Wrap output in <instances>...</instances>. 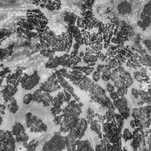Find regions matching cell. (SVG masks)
Here are the masks:
<instances>
[{"instance_id":"11a10c76","label":"cell","mask_w":151,"mask_h":151,"mask_svg":"<svg viewBox=\"0 0 151 151\" xmlns=\"http://www.w3.org/2000/svg\"><path fill=\"white\" fill-rule=\"evenodd\" d=\"M130 126L132 127V128H134L135 127H136V123L134 122V120H132L130 122Z\"/></svg>"},{"instance_id":"7c38bea8","label":"cell","mask_w":151,"mask_h":151,"mask_svg":"<svg viewBox=\"0 0 151 151\" xmlns=\"http://www.w3.org/2000/svg\"><path fill=\"white\" fill-rule=\"evenodd\" d=\"M27 68L23 66H18L14 73H9L5 78L6 79V83H9L15 86H18L20 83L21 79L23 76L24 71Z\"/></svg>"},{"instance_id":"d6986e66","label":"cell","mask_w":151,"mask_h":151,"mask_svg":"<svg viewBox=\"0 0 151 151\" xmlns=\"http://www.w3.org/2000/svg\"><path fill=\"white\" fill-rule=\"evenodd\" d=\"M50 11L60 10L62 6L61 0H42L40 5Z\"/></svg>"},{"instance_id":"7402d4cb","label":"cell","mask_w":151,"mask_h":151,"mask_svg":"<svg viewBox=\"0 0 151 151\" xmlns=\"http://www.w3.org/2000/svg\"><path fill=\"white\" fill-rule=\"evenodd\" d=\"M15 47V44L12 43L9 44L5 48H0V61H3L9 58L14 53V48Z\"/></svg>"},{"instance_id":"f1b7e54d","label":"cell","mask_w":151,"mask_h":151,"mask_svg":"<svg viewBox=\"0 0 151 151\" xmlns=\"http://www.w3.org/2000/svg\"><path fill=\"white\" fill-rule=\"evenodd\" d=\"M65 141V149L68 151L76 150V140L68 135L64 136Z\"/></svg>"},{"instance_id":"83f0119b","label":"cell","mask_w":151,"mask_h":151,"mask_svg":"<svg viewBox=\"0 0 151 151\" xmlns=\"http://www.w3.org/2000/svg\"><path fill=\"white\" fill-rule=\"evenodd\" d=\"M64 92L60 91L58 93L57 96L53 98L52 103V107L60 108L64 104Z\"/></svg>"},{"instance_id":"6da1fadb","label":"cell","mask_w":151,"mask_h":151,"mask_svg":"<svg viewBox=\"0 0 151 151\" xmlns=\"http://www.w3.org/2000/svg\"><path fill=\"white\" fill-rule=\"evenodd\" d=\"M26 19L35 27L36 31L39 34L42 32L48 27V19L40 9L28 10L26 14Z\"/></svg>"},{"instance_id":"94428289","label":"cell","mask_w":151,"mask_h":151,"mask_svg":"<svg viewBox=\"0 0 151 151\" xmlns=\"http://www.w3.org/2000/svg\"><path fill=\"white\" fill-rule=\"evenodd\" d=\"M4 67V63L2 61H0V68Z\"/></svg>"},{"instance_id":"cb8c5ba5","label":"cell","mask_w":151,"mask_h":151,"mask_svg":"<svg viewBox=\"0 0 151 151\" xmlns=\"http://www.w3.org/2000/svg\"><path fill=\"white\" fill-rule=\"evenodd\" d=\"M88 123L86 119L81 118L80 119L77 126L75 127L78 133V139H81L84 136L85 132H86L88 127Z\"/></svg>"},{"instance_id":"ab89813d","label":"cell","mask_w":151,"mask_h":151,"mask_svg":"<svg viewBox=\"0 0 151 151\" xmlns=\"http://www.w3.org/2000/svg\"><path fill=\"white\" fill-rule=\"evenodd\" d=\"M63 115L62 113L54 116L53 122H54V124L56 126H60V124H61V123L63 120Z\"/></svg>"},{"instance_id":"60d3db41","label":"cell","mask_w":151,"mask_h":151,"mask_svg":"<svg viewBox=\"0 0 151 151\" xmlns=\"http://www.w3.org/2000/svg\"><path fill=\"white\" fill-rule=\"evenodd\" d=\"M11 72H12V71H11V70H10L9 67H3L2 69L0 71V77L4 78L6 77V76L9 73H10Z\"/></svg>"},{"instance_id":"9a60e30c","label":"cell","mask_w":151,"mask_h":151,"mask_svg":"<svg viewBox=\"0 0 151 151\" xmlns=\"http://www.w3.org/2000/svg\"><path fill=\"white\" fill-rule=\"evenodd\" d=\"M18 91V87L14 85L7 83L1 89L2 97L5 103L9 102Z\"/></svg>"},{"instance_id":"4fadbf2b","label":"cell","mask_w":151,"mask_h":151,"mask_svg":"<svg viewBox=\"0 0 151 151\" xmlns=\"http://www.w3.org/2000/svg\"><path fill=\"white\" fill-rule=\"evenodd\" d=\"M62 76L68 79L74 85L78 87L81 81L83 80L87 76L80 71L71 69V71H66Z\"/></svg>"},{"instance_id":"816d5d0a","label":"cell","mask_w":151,"mask_h":151,"mask_svg":"<svg viewBox=\"0 0 151 151\" xmlns=\"http://www.w3.org/2000/svg\"><path fill=\"white\" fill-rule=\"evenodd\" d=\"M110 97L111 99H113V100H116V99H117L118 98H119V96H118L117 92H115L114 91H113V92H111V93H110Z\"/></svg>"},{"instance_id":"1f68e13d","label":"cell","mask_w":151,"mask_h":151,"mask_svg":"<svg viewBox=\"0 0 151 151\" xmlns=\"http://www.w3.org/2000/svg\"><path fill=\"white\" fill-rule=\"evenodd\" d=\"M71 69L72 70H76L82 72L86 76L90 75L94 70L93 67H89V66H79V65H75Z\"/></svg>"},{"instance_id":"9c48e42d","label":"cell","mask_w":151,"mask_h":151,"mask_svg":"<svg viewBox=\"0 0 151 151\" xmlns=\"http://www.w3.org/2000/svg\"><path fill=\"white\" fill-rule=\"evenodd\" d=\"M33 101L38 103H42L45 107H50L52 105L53 97L50 93L45 92L39 88L35 90L32 94Z\"/></svg>"},{"instance_id":"484cf974","label":"cell","mask_w":151,"mask_h":151,"mask_svg":"<svg viewBox=\"0 0 151 151\" xmlns=\"http://www.w3.org/2000/svg\"><path fill=\"white\" fill-rule=\"evenodd\" d=\"M132 10L131 4L126 1L120 2L117 5V11L120 15H126L130 13Z\"/></svg>"},{"instance_id":"bcb514c9","label":"cell","mask_w":151,"mask_h":151,"mask_svg":"<svg viewBox=\"0 0 151 151\" xmlns=\"http://www.w3.org/2000/svg\"><path fill=\"white\" fill-rule=\"evenodd\" d=\"M101 73L100 72H99L97 71H94L92 75V77H93V80L94 82H97L100 78H101Z\"/></svg>"},{"instance_id":"2e32d148","label":"cell","mask_w":151,"mask_h":151,"mask_svg":"<svg viewBox=\"0 0 151 151\" xmlns=\"http://www.w3.org/2000/svg\"><path fill=\"white\" fill-rule=\"evenodd\" d=\"M16 34L19 38H22L28 41H31L32 39H36L40 37L39 33L37 31L22 28L19 27H17Z\"/></svg>"},{"instance_id":"680465c9","label":"cell","mask_w":151,"mask_h":151,"mask_svg":"<svg viewBox=\"0 0 151 151\" xmlns=\"http://www.w3.org/2000/svg\"><path fill=\"white\" fill-rule=\"evenodd\" d=\"M2 122H3V119H2V117L1 116V114H0V126L2 124Z\"/></svg>"},{"instance_id":"f5cc1de1","label":"cell","mask_w":151,"mask_h":151,"mask_svg":"<svg viewBox=\"0 0 151 151\" xmlns=\"http://www.w3.org/2000/svg\"><path fill=\"white\" fill-rule=\"evenodd\" d=\"M105 67V65H103V64H99L97 67V71H99V72H100V73H102V71H103L104 68Z\"/></svg>"},{"instance_id":"681fc988","label":"cell","mask_w":151,"mask_h":151,"mask_svg":"<svg viewBox=\"0 0 151 151\" xmlns=\"http://www.w3.org/2000/svg\"><path fill=\"white\" fill-rule=\"evenodd\" d=\"M106 89L107 91L111 93L114 91V87L110 83H107L106 84Z\"/></svg>"},{"instance_id":"6f0895ef","label":"cell","mask_w":151,"mask_h":151,"mask_svg":"<svg viewBox=\"0 0 151 151\" xmlns=\"http://www.w3.org/2000/svg\"><path fill=\"white\" fill-rule=\"evenodd\" d=\"M84 54H85V53L84 52H83V51H80V52H78V55H80V57H81L82 58V59H83V57H84Z\"/></svg>"},{"instance_id":"ffe728a7","label":"cell","mask_w":151,"mask_h":151,"mask_svg":"<svg viewBox=\"0 0 151 151\" xmlns=\"http://www.w3.org/2000/svg\"><path fill=\"white\" fill-rule=\"evenodd\" d=\"M80 119V118L77 116H63L61 123L70 130L77 126Z\"/></svg>"},{"instance_id":"52a82bcc","label":"cell","mask_w":151,"mask_h":151,"mask_svg":"<svg viewBox=\"0 0 151 151\" xmlns=\"http://www.w3.org/2000/svg\"><path fill=\"white\" fill-rule=\"evenodd\" d=\"M80 45L76 42L73 45V48L70 56L66 58L61 64V66L65 68H71L77 65L79 63L81 62L82 58L78 55V50Z\"/></svg>"},{"instance_id":"9f6ffc18","label":"cell","mask_w":151,"mask_h":151,"mask_svg":"<svg viewBox=\"0 0 151 151\" xmlns=\"http://www.w3.org/2000/svg\"><path fill=\"white\" fill-rule=\"evenodd\" d=\"M35 47H36V48H37L38 50H40L41 49V43H40V42H38V43L36 44Z\"/></svg>"},{"instance_id":"b9f144b4","label":"cell","mask_w":151,"mask_h":151,"mask_svg":"<svg viewBox=\"0 0 151 151\" xmlns=\"http://www.w3.org/2000/svg\"><path fill=\"white\" fill-rule=\"evenodd\" d=\"M62 110H63L62 107L57 108V107H51V108L50 109V111H51V113L52 115L53 116H55L56 115H58V114H60L62 113Z\"/></svg>"},{"instance_id":"c3c4849f","label":"cell","mask_w":151,"mask_h":151,"mask_svg":"<svg viewBox=\"0 0 151 151\" xmlns=\"http://www.w3.org/2000/svg\"><path fill=\"white\" fill-rule=\"evenodd\" d=\"M132 94L134 97L135 99H138L139 96V90L133 88L132 89Z\"/></svg>"},{"instance_id":"ee69618b","label":"cell","mask_w":151,"mask_h":151,"mask_svg":"<svg viewBox=\"0 0 151 151\" xmlns=\"http://www.w3.org/2000/svg\"><path fill=\"white\" fill-rule=\"evenodd\" d=\"M63 92H64V103H68V102H70L71 101L72 96L70 93H68L67 91H66L64 89L63 90Z\"/></svg>"},{"instance_id":"f907efd6","label":"cell","mask_w":151,"mask_h":151,"mask_svg":"<svg viewBox=\"0 0 151 151\" xmlns=\"http://www.w3.org/2000/svg\"><path fill=\"white\" fill-rule=\"evenodd\" d=\"M7 106L4 104L0 103V114L4 115L5 114V110L6 109Z\"/></svg>"},{"instance_id":"d6a6232c","label":"cell","mask_w":151,"mask_h":151,"mask_svg":"<svg viewBox=\"0 0 151 151\" xmlns=\"http://www.w3.org/2000/svg\"><path fill=\"white\" fill-rule=\"evenodd\" d=\"M9 102V104L6 106L7 109L11 113L14 114L19 110V106H18L17 101L14 97H12V99Z\"/></svg>"},{"instance_id":"d590c367","label":"cell","mask_w":151,"mask_h":151,"mask_svg":"<svg viewBox=\"0 0 151 151\" xmlns=\"http://www.w3.org/2000/svg\"><path fill=\"white\" fill-rule=\"evenodd\" d=\"M15 139L17 143H21L24 146V145L28 142L29 136L25 132H24L23 133L15 136Z\"/></svg>"},{"instance_id":"91938a15","label":"cell","mask_w":151,"mask_h":151,"mask_svg":"<svg viewBox=\"0 0 151 151\" xmlns=\"http://www.w3.org/2000/svg\"><path fill=\"white\" fill-rule=\"evenodd\" d=\"M3 80H4V78H2V77H0V86H1L2 83L3 82Z\"/></svg>"},{"instance_id":"db71d44e","label":"cell","mask_w":151,"mask_h":151,"mask_svg":"<svg viewBox=\"0 0 151 151\" xmlns=\"http://www.w3.org/2000/svg\"><path fill=\"white\" fill-rule=\"evenodd\" d=\"M117 94H118V96H119V97H123V96H124V93H123V90H122V88H117Z\"/></svg>"},{"instance_id":"8992f818","label":"cell","mask_w":151,"mask_h":151,"mask_svg":"<svg viewBox=\"0 0 151 151\" xmlns=\"http://www.w3.org/2000/svg\"><path fill=\"white\" fill-rule=\"evenodd\" d=\"M61 87V86L58 82L55 72L52 73L48 79L40 86V89L49 93H54L60 90Z\"/></svg>"},{"instance_id":"8d00e7d4","label":"cell","mask_w":151,"mask_h":151,"mask_svg":"<svg viewBox=\"0 0 151 151\" xmlns=\"http://www.w3.org/2000/svg\"><path fill=\"white\" fill-rule=\"evenodd\" d=\"M38 144H39L38 141L35 139H32L29 142H28L25 145H24V146L26 148L27 150L32 151V150H35L36 149V148L38 146Z\"/></svg>"},{"instance_id":"f35d334b","label":"cell","mask_w":151,"mask_h":151,"mask_svg":"<svg viewBox=\"0 0 151 151\" xmlns=\"http://www.w3.org/2000/svg\"><path fill=\"white\" fill-rule=\"evenodd\" d=\"M33 101V97H32V94L31 93H27L24 95L22 99V101L24 104L25 105H28L31 103V102Z\"/></svg>"},{"instance_id":"e0dca14e","label":"cell","mask_w":151,"mask_h":151,"mask_svg":"<svg viewBox=\"0 0 151 151\" xmlns=\"http://www.w3.org/2000/svg\"><path fill=\"white\" fill-rule=\"evenodd\" d=\"M57 77L61 87H63L64 90H65L68 93H70L74 100H76L77 102H80V97L75 93L74 88H73V87L71 86V85H70L68 83V81L65 79V77H64L61 75H57Z\"/></svg>"},{"instance_id":"836d02e7","label":"cell","mask_w":151,"mask_h":151,"mask_svg":"<svg viewBox=\"0 0 151 151\" xmlns=\"http://www.w3.org/2000/svg\"><path fill=\"white\" fill-rule=\"evenodd\" d=\"M11 132L12 134L14 136H15L17 135H18L25 132V129L21 123L17 122L12 126Z\"/></svg>"},{"instance_id":"74e56055","label":"cell","mask_w":151,"mask_h":151,"mask_svg":"<svg viewBox=\"0 0 151 151\" xmlns=\"http://www.w3.org/2000/svg\"><path fill=\"white\" fill-rule=\"evenodd\" d=\"M96 112L92 108H88L86 111V120L89 124H90L95 119Z\"/></svg>"},{"instance_id":"30bf717a","label":"cell","mask_w":151,"mask_h":151,"mask_svg":"<svg viewBox=\"0 0 151 151\" xmlns=\"http://www.w3.org/2000/svg\"><path fill=\"white\" fill-rule=\"evenodd\" d=\"M82 113L81 107L76 100H71L67 105L63 108L62 114L63 116H77Z\"/></svg>"},{"instance_id":"e575fe53","label":"cell","mask_w":151,"mask_h":151,"mask_svg":"<svg viewBox=\"0 0 151 151\" xmlns=\"http://www.w3.org/2000/svg\"><path fill=\"white\" fill-rule=\"evenodd\" d=\"M12 34L13 31L11 29L0 28V45H2V42L10 37Z\"/></svg>"},{"instance_id":"d4e9b609","label":"cell","mask_w":151,"mask_h":151,"mask_svg":"<svg viewBox=\"0 0 151 151\" xmlns=\"http://www.w3.org/2000/svg\"><path fill=\"white\" fill-rule=\"evenodd\" d=\"M94 150L89 140H82L81 139L76 140V150L87 151Z\"/></svg>"},{"instance_id":"44dd1931","label":"cell","mask_w":151,"mask_h":151,"mask_svg":"<svg viewBox=\"0 0 151 151\" xmlns=\"http://www.w3.org/2000/svg\"><path fill=\"white\" fill-rule=\"evenodd\" d=\"M7 136L5 141L3 143L6 147V150H15L16 147V140L15 136L12 134L11 131L6 130Z\"/></svg>"},{"instance_id":"7a4b0ae2","label":"cell","mask_w":151,"mask_h":151,"mask_svg":"<svg viewBox=\"0 0 151 151\" xmlns=\"http://www.w3.org/2000/svg\"><path fill=\"white\" fill-rule=\"evenodd\" d=\"M65 149V141L63 136L59 132H54L51 138L47 141L42 146V150L59 151Z\"/></svg>"},{"instance_id":"5bb4252c","label":"cell","mask_w":151,"mask_h":151,"mask_svg":"<svg viewBox=\"0 0 151 151\" xmlns=\"http://www.w3.org/2000/svg\"><path fill=\"white\" fill-rule=\"evenodd\" d=\"M70 56L68 52H65L61 56H53L48 58L47 62L45 65V67L49 69H54L57 68L59 65H61L64 60Z\"/></svg>"},{"instance_id":"4dcf8cb0","label":"cell","mask_w":151,"mask_h":151,"mask_svg":"<svg viewBox=\"0 0 151 151\" xmlns=\"http://www.w3.org/2000/svg\"><path fill=\"white\" fill-rule=\"evenodd\" d=\"M90 125V129L98 135L99 139H102V133L101 131V126L100 123H99L98 120L95 119Z\"/></svg>"},{"instance_id":"7bdbcfd3","label":"cell","mask_w":151,"mask_h":151,"mask_svg":"<svg viewBox=\"0 0 151 151\" xmlns=\"http://www.w3.org/2000/svg\"><path fill=\"white\" fill-rule=\"evenodd\" d=\"M123 137L126 140H127L132 139L133 135H132V134L131 133V132L129 131V130L128 129H124V130L123 132Z\"/></svg>"},{"instance_id":"ba28073f","label":"cell","mask_w":151,"mask_h":151,"mask_svg":"<svg viewBox=\"0 0 151 151\" xmlns=\"http://www.w3.org/2000/svg\"><path fill=\"white\" fill-rule=\"evenodd\" d=\"M81 17L83 21V28L87 30H91L98 28L99 21L94 17L91 10L87 9L81 14Z\"/></svg>"},{"instance_id":"3957f363","label":"cell","mask_w":151,"mask_h":151,"mask_svg":"<svg viewBox=\"0 0 151 151\" xmlns=\"http://www.w3.org/2000/svg\"><path fill=\"white\" fill-rule=\"evenodd\" d=\"M26 126L29 129L32 133H43L45 132L48 129V126L42 120L32 113L28 112L25 114Z\"/></svg>"},{"instance_id":"4316f807","label":"cell","mask_w":151,"mask_h":151,"mask_svg":"<svg viewBox=\"0 0 151 151\" xmlns=\"http://www.w3.org/2000/svg\"><path fill=\"white\" fill-rule=\"evenodd\" d=\"M99 59L98 56L95 54H91L85 52L84 57H83V61L87 64L89 67H93L96 64V62Z\"/></svg>"},{"instance_id":"7dc6e473","label":"cell","mask_w":151,"mask_h":151,"mask_svg":"<svg viewBox=\"0 0 151 151\" xmlns=\"http://www.w3.org/2000/svg\"><path fill=\"white\" fill-rule=\"evenodd\" d=\"M124 83L127 86V87H129V86H130L131 85L133 84V79L132 77H129V78H127L124 81Z\"/></svg>"},{"instance_id":"f546056e","label":"cell","mask_w":151,"mask_h":151,"mask_svg":"<svg viewBox=\"0 0 151 151\" xmlns=\"http://www.w3.org/2000/svg\"><path fill=\"white\" fill-rule=\"evenodd\" d=\"M93 82L94 81H92V80L90 78H88L87 76H86L84 78V79L83 80H82L81 81V83L79 84V85L78 86V87L83 91L88 92Z\"/></svg>"},{"instance_id":"ac0fdd59","label":"cell","mask_w":151,"mask_h":151,"mask_svg":"<svg viewBox=\"0 0 151 151\" xmlns=\"http://www.w3.org/2000/svg\"><path fill=\"white\" fill-rule=\"evenodd\" d=\"M66 30L69 31L73 35L74 40L80 45L84 44V40L80 28L76 25H66Z\"/></svg>"},{"instance_id":"f6af8a7d","label":"cell","mask_w":151,"mask_h":151,"mask_svg":"<svg viewBox=\"0 0 151 151\" xmlns=\"http://www.w3.org/2000/svg\"><path fill=\"white\" fill-rule=\"evenodd\" d=\"M6 136H7L6 130L5 131L0 129V142L4 143L6 139Z\"/></svg>"},{"instance_id":"277c9868","label":"cell","mask_w":151,"mask_h":151,"mask_svg":"<svg viewBox=\"0 0 151 151\" xmlns=\"http://www.w3.org/2000/svg\"><path fill=\"white\" fill-rule=\"evenodd\" d=\"M73 37L68 31H65L57 35V42L55 51L58 52H68L73 44Z\"/></svg>"},{"instance_id":"8fae6325","label":"cell","mask_w":151,"mask_h":151,"mask_svg":"<svg viewBox=\"0 0 151 151\" xmlns=\"http://www.w3.org/2000/svg\"><path fill=\"white\" fill-rule=\"evenodd\" d=\"M39 35L40 38L44 40L55 51L58 34H57L55 31L51 30L48 26L42 32L39 34Z\"/></svg>"},{"instance_id":"603a6c76","label":"cell","mask_w":151,"mask_h":151,"mask_svg":"<svg viewBox=\"0 0 151 151\" xmlns=\"http://www.w3.org/2000/svg\"><path fill=\"white\" fill-rule=\"evenodd\" d=\"M78 15H77L74 12L66 11L63 15V21L66 24V25H76L77 19Z\"/></svg>"},{"instance_id":"5b68a950","label":"cell","mask_w":151,"mask_h":151,"mask_svg":"<svg viewBox=\"0 0 151 151\" xmlns=\"http://www.w3.org/2000/svg\"><path fill=\"white\" fill-rule=\"evenodd\" d=\"M40 76L37 71H34L31 75L24 73L21 79L20 84L22 88L25 90H31L40 83Z\"/></svg>"}]
</instances>
